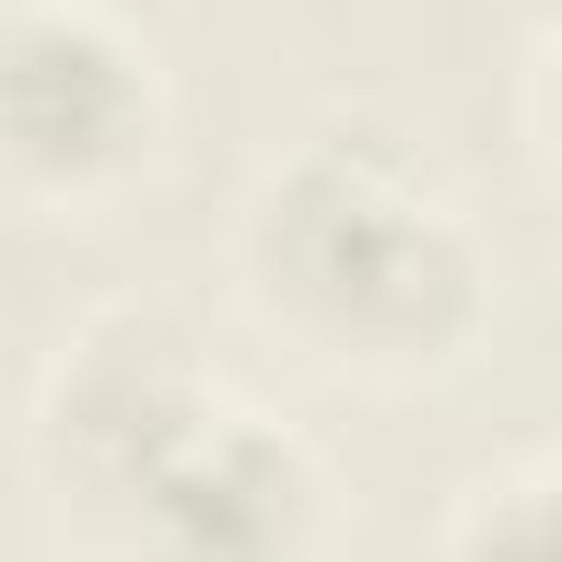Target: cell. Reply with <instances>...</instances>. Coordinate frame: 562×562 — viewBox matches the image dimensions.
I'll use <instances>...</instances> for the list:
<instances>
[{
    "label": "cell",
    "mask_w": 562,
    "mask_h": 562,
    "mask_svg": "<svg viewBox=\"0 0 562 562\" xmlns=\"http://www.w3.org/2000/svg\"><path fill=\"white\" fill-rule=\"evenodd\" d=\"M246 255L272 307L316 342L422 360L483 307V246L439 176L369 123H325L272 158L246 211Z\"/></svg>",
    "instance_id": "cell-1"
},
{
    "label": "cell",
    "mask_w": 562,
    "mask_h": 562,
    "mask_svg": "<svg viewBox=\"0 0 562 562\" xmlns=\"http://www.w3.org/2000/svg\"><path fill=\"white\" fill-rule=\"evenodd\" d=\"M105 509L140 562H299L325 474L290 422L211 395Z\"/></svg>",
    "instance_id": "cell-2"
},
{
    "label": "cell",
    "mask_w": 562,
    "mask_h": 562,
    "mask_svg": "<svg viewBox=\"0 0 562 562\" xmlns=\"http://www.w3.org/2000/svg\"><path fill=\"white\" fill-rule=\"evenodd\" d=\"M158 123L149 53L79 9V0H26L0 18V158L53 184L114 176Z\"/></svg>",
    "instance_id": "cell-3"
},
{
    "label": "cell",
    "mask_w": 562,
    "mask_h": 562,
    "mask_svg": "<svg viewBox=\"0 0 562 562\" xmlns=\"http://www.w3.org/2000/svg\"><path fill=\"white\" fill-rule=\"evenodd\" d=\"M220 386L202 378L193 342L176 316L158 307H114L97 316L61 360H53V386H44V448L61 465V483L79 501H114Z\"/></svg>",
    "instance_id": "cell-4"
},
{
    "label": "cell",
    "mask_w": 562,
    "mask_h": 562,
    "mask_svg": "<svg viewBox=\"0 0 562 562\" xmlns=\"http://www.w3.org/2000/svg\"><path fill=\"white\" fill-rule=\"evenodd\" d=\"M457 562H553V465H501L465 518H457Z\"/></svg>",
    "instance_id": "cell-5"
}]
</instances>
